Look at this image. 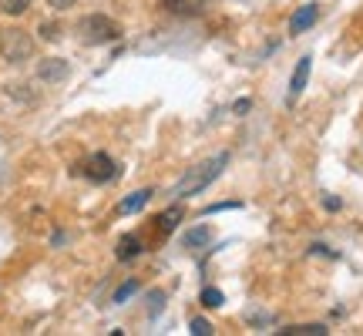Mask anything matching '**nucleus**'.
<instances>
[{"label": "nucleus", "instance_id": "f257e3e1", "mask_svg": "<svg viewBox=\"0 0 363 336\" xmlns=\"http://www.w3.org/2000/svg\"><path fill=\"white\" fill-rule=\"evenodd\" d=\"M225 165H229V152H219V155L206 158V162H199V165H192L189 172H185V175H182L179 185L172 189V195H175V198H185V195L202 192V189H208L212 181L219 179Z\"/></svg>", "mask_w": 363, "mask_h": 336}, {"label": "nucleus", "instance_id": "f03ea898", "mask_svg": "<svg viewBox=\"0 0 363 336\" xmlns=\"http://www.w3.org/2000/svg\"><path fill=\"white\" fill-rule=\"evenodd\" d=\"M0 57L7 61V65H24L34 57V38L21 30V27H7V30H0Z\"/></svg>", "mask_w": 363, "mask_h": 336}, {"label": "nucleus", "instance_id": "7ed1b4c3", "mask_svg": "<svg viewBox=\"0 0 363 336\" xmlns=\"http://www.w3.org/2000/svg\"><path fill=\"white\" fill-rule=\"evenodd\" d=\"M78 34L84 44H115V40H121V24L118 21H111V17H104V13H91V17H84L78 24Z\"/></svg>", "mask_w": 363, "mask_h": 336}, {"label": "nucleus", "instance_id": "20e7f679", "mask_svg": "<svg viewBox=\"0 0 363 336\" xmlns=\"http://www.w3.org/2000/svg\"><path fill=\"white\" fill-rule=\"evenodd\" d=\"M78 172L88 181H94V185H108V181H115L118 175H121L118 162L111 155H104V152H94V155H88V158H84V165H81Z\"/></svg>", "mask_w": 363, "mask_h": 336}, {"label": "nucleus", "instance_id": "39448f33", "mask_svg": "<svg viewBox=\"0 0 363 336\" xmlns=\"http://www.w3.org/2000/svg\"><path fill=\"white\" fill-rule=\"evenodd\" d=\"M67 74H71V65L65 57H44L38 65V81H44V84H61Z\"/></svg>", "mask_w": 363, "mask_h": 336}, {"label": "nucleus", "instance_id": "423d86ee", "mask_svg": "<svg viewBox=\"0 0 363 336\" xmlns=\"http://www.w3.org/2000/svg\"><path fill=\"white\" fill-rule=\"evenodd\" d=\"M316 17H320V4H303L293 17H289V34H303V30H310L316 24Z\"/></svg>", "mask_w": 363, "mask_h": 336}, {"label": "nucleus", "instance_id": "0eeeda50", "mask_svg": "<svg viewBox=\"0 0 363 336\" xmlns=\"http://www.w3.org/2000/svg\"><path fill=\"white\" fill-rule=\"evenodd\" d=\"M310 67H313V57H299V65L293 67V78H289V98H286L289 104H293L299 94H303L306 81H310Z\"/></svg>", "mask_w": 363, "mask_h": 336}, {"label": "nucleus", "instance_id": "6e6552de", "mask_svg": "<svg viewBox=\"0 0 363 336\" xmlns=\"http://www.w3.org/2000/svg\"><path fill=\"white\" fill-rule=\"evenodd\" d=\"M152 189H138V192H131L128 198H121V206H118V212L121 215H135V212H142L145 206H148V198H152Z\"/></svg>", "mask_w": 363, "mask_h": 336}, {"label": "nucleus", "instance_id": "1a4fd4ad", "mask_svg": "<svg viewBox=\"0 0 363 336\" xmlns=\"http://www.w3.org/2000/svg\"><path fill=\"white\" fill-rule=\"evenodd\" d=\"M208 0H162V7L172 13H182V17H192V13H202L206 11Z\"/></svg>", "mask_w": 363, "mask_h": 336}, {"label": "nucleus", "instance_id": "9d476101", "mask_svg": "<svg viewBox=\"0 0 363 336\" xmlns=\"http://www.w3.org/2000/svg\"><path fill=\"white\" fill-rule=\"evenodd\" d=\"M212 242V229L208 225H195V229H189V233H182V246L185 249H202Z\"/></svg>", "mask_w": 363, "mask_h": 336}, {"label": "nucleus", "instance_id": "9b49d317", "mask_svg": "<svg viewBox=\"0 0 363 336\" xmlns=\"http://www.w3.org/2000/svg\"><path fill=\"white\" fill-rule=\"evenodd\" d=\"M115 256L121 259V262H128V259H138V256H142V239H138V235H125V239H118Z\"/></svg>", "mask_w": 363, "mask_h": 336}, {"label": "nucleus", "instance_id": "f8f14e48", "mask_svg": "<svg viewBox=\"0 0 363 336\" xmlns=\"http://www.w3.org/2000/svg\"><path fill=\"white\" fill-rule=\"evenodd\" d=\"M158 233L162 235H169V233H175V225L182 222V206H172V208H165L162 215H158Z\"/></svg>", "mask_w": 363, "mask_h": 336}, {"label": "nucleus", "instance_id": "ddd939ff", "mask_svg": "<svg viewBox=\"0 0 363 336\" xmlns=\"http://www.w3.org/2000/svg\"><path fill=\"white\" fill-rule=\"evenodd\" d=\"M330 330H326L323 323H299V326H286V330H279V336H326Z\"/></svg>", "mask_w": 363, "mask_h": 336}, {"label": "nucleus", "instance_id": "4468645a", "mask_svg": "<svg viewBox=\"0 0 363 336\" xmlns=\"http://www.w3.org/2000/svg\"><path fill=\"white\" fill-rule=\"evenodd\" d=\"M199 303H202L206 310H219L222 303H225V296H222V289H216V286H206L202 296H199Z\"/></svg>", "mask_w": 363, "mask_h": 336}, {"label": "nucleus", "instance_id": "2eb2a0df", "mask_svg": "<svg viewBox=\"0 0 363 336\" xmlns=\"http://www.w3.org/2000/svg\"><path fill=\"white\" fill-rule=\"evenodd\" d=\"M27 11H30V0H0V13L7 17H21Z\"/></svg>", "mask_w": 363, "mask_h": 336}, {"label": "nucleus", "instance_id": "dca6fc26", "mask_svg": "<svg viewBox=\"0 0 363 336\" xmlns=\"http://www.w3.org/2000/svg\"><path fill=\"white\" fill-rule=\"evenodd\" d=\"M138 293V279H128V283H121L115 289V303H125V299H131Z\"/></svg>", "mask_w": 363, "mask_h": 336}, {"label": "nucleus", "instance_id": "f3484780", "mask_svg": "<svg viewBox=\"0 0 363 336\" xmlns=\"http://www.w3.org/2000/svg\"><path fill=\"white\" fill-rule=\"evenodd\" d=\"M189 330H192L195 336H212V323H208V320H202V316H195L192 323H189Z\"/></svg>", "mask_w": 363, "mask_h": 336}, {"label": "nucleus", "instance_id": "a211bd4d", "mask_svg": "<svg viewBox=\"0 0 363 336\" xmlns=\"http://www.w3.org/2000/svg\"><path fill=\"white\" fill-rule=\"evenodd\" d=\"M40 38H44V40H57V38H61V27L54 24V21H51V24L44 21V24H40Z\"/></svg>", "mask_w": 363, "mask_h": 336}, {"label": "nucleus", "instance_id": "6ab92c4d", "mask_svg": "<svg viewBox=\"0 0 363 336\" xmlns=\"http://www.w3.org/2000/svg\"><path fill=\"white\" fill-rule=\"evenodd\" d=\"M48 7H54V11H67V7H74V0H48Z\"/></svg>", "mask_w": 363, "mask_h": 336}, {"label": "nucleus", "instance_id": "aec40b11", "mask_svg": "<svg viewBox=\"0 0 363 336\" xmlns=\"http://www.w3.org/2000/svg\"><path fill=\"white\" fill-rule=\"evenodd\" d=\"M323 206L330 208V212H340V198H333V195H323Z\"/></svg>", "mask_w": 363, "mask_h": 336}, {"label": "nucleus", "instance_id": "412c9836", "mask_svg": "<svg viewBox=\"0 0 363 336\" xmlns=\"http://www.w3.org/2000/svg\"><path fill=\"white\" fill-rule=\"evenodd\" d=\"M233 111H235V115H246V111H249V98H242V101H235V104H233Z\"/></svg>", "mask_w": 363, "mask_h": 336}]
</instances>
